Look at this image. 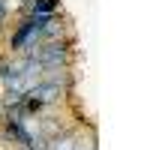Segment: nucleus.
Here are the masks:
<instances>
[{
    "label": "nucleus",
    "mask_w": 150,
    "mask_h": 150,
    "mask_svg": "<svg viewBox=\"0 0 150 150\" xmlns=\"http://www.w3.org/2000/svg\"><path fill=\"white\" fill-rule=\"evenodd\" d=\"M36 30H39V21H27V27H24V30L15 36V45H24V42H27L30 36L36 33Z\"/></svg>",
    "instance_id": "1"
},
{
    "label": "nucleus",
    "mask_w": 150,
    "mask_h": 150,
    "mask_svg": "<svg viewBox=\"0 0 150 150\" xmlns=\"http://www.w3.org/2000/svg\"><path fill=\"white\" fill-rule=\"evenodd\" d=\"M54 9V0H39L36 3V12H51Z\"/></svg>",
    "instance_id": "2"
},
{
    "label": "nucleus",
    "mask_w": 150,
    "mask_h": 150,
    "mask_svg": "<svg viewBox=\"0 0 150 150\" xmlns=\"http://www.w3.org/2000/svg\"><path fill=\"white\" fill-rule=\"evenodd\" d=\"M3 15H6V9H3V6H0V21H3Z\"/></svg>",
    "instance_id": "3"
}]
</instances>
